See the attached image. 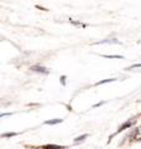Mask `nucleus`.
<instances>
[{
	"label": "nucleus",
	"instance_id": "nucleus-2",
	"mask_svg": "<svg viewBox=\"0 0 141 149\" xmlns=\"http://www.w3.org/2000/svg\"><path fill=\"white\" fill-rule=\"evenodd\" d=\"M31 70H32V71H36V72H44V73L48 72L45 67H40V66H34V67H31Z\"/></svg>",
	"mask_w": 141,
	"mask_h": 149
},
{
	"label": "nucleus",
	"instance_id": "nucleus-5",
	"mask_svg": "<svg viewBox=\"0 0 141 149\" xmlns=\"http://www.w3.org/2000/svg\"><path fill=\"white\" fill-rule=\"evenodd\" d=\"M104 57H106V58H123V56H120V55H104Z\"/></svg>",
	"mask_w": 141,
	"mask_h": 149
},
{
	"label": "nucleus",
	"instance_id": "nucleus-8",
	"mask_svg": "<svg viewBox=\"0 0 141 149\" xmlns=\"http://www.w3.org/2000/svg\"><path fill=\"white\" fill-rule=\"evenodd\" d=\"M11 136H16V133H5L3 137H11Z\"/></svg>",
	"mask_w": 141,
	"mask_h": 149
},
{
	"label": "nucleus",
	"instance_id": "nucleus-4",
	"mask_svg": "<svg viewBox=\"0 0 141 149\" xmlns=\"http://www.w3.org/2000/svg\"><path fill=\"white\" fill-rule=\"evenodd\" d=\"M61 122H62V119H52V120H46V124H57Z\"/></svg>",
	"mask_w": 141,
	"mask_h": 149
},
{
	"label": "nucleus",
	"instance_id": "nucleus-9",
	"mask_svg": "<svg viewBox=\"0 0 141 149\" xmlns=\"http://www.w3.org/2000/svg\"><path fill=\"white\" fill-rule=\"evenodd\" d=\"M135 67H141V63H136L134 66H131V68H135Z\"/></svg>",
	"mask_w": 141,
	"mask_h": 149
},
{
	"label": "nucleus",
	"instance_id": "nucleus-3",
	"mask_svg": "<svg viewBox=\"0 0 141 149\" xmlns=\"http://www.w3.org/2000/svg\"><path fill=\"white\" fill-rule=\"evenodd\" d=\"M44 149H64V147H59V146H53V144H50V146H45Z\"/></svg>",
	"mask_w": 141,
	"mask_h": 149
},
{
	"label": "nucleus",
	"instance_id": "nucleus-1",
	"mask_svg": "<svg viewBox=\"0 0 141 149\" xmlns=\"http://www.w3.org/2000/svg\"><path fill=\"white\" fill-rule=\"evenodd\" d=\"M133 124H134V120H133V122H126V123H124V124H123V125H121V127L119 128V130H118V132H123L124 129H126V128H130Z\"/></svg>",
	"mask_w": 141,
	"mask_h": 149
},
{
	"label": "nucleus",
	"instance_id": "nucleus-6",
	"mask_svg": "<svg viewBox=\"0 0 141 149\" xmlns=\"http://www.w3.org/2000/svg\"><path fill=\"white\" fill-rule=\"evenodd\" d=\"M113 81H115V78H108V80L100 81V82H97V85L99 86V85H103V83H108V82H113Z\"/></svg>",
	"mask_w": 141,
	"mask_h": 149
},
{
	"label": "nucleus",
	"instance_id": "nucleus-7",
	"mask_svg": "<svg viewBox=\"0 0 141 149\" xmlns=\"http://www.w3.org/2000/svg\"><path fill=\"white\" fill-rule=\"evenodd\" d=\"M84 138H87V134H83L82 137H78V138H76V143H78V142H81V141H83Z\"/></svg>",
	"mask_w": 141,
	"mask_h": 149
}]
</instances>
